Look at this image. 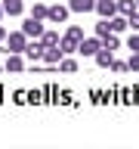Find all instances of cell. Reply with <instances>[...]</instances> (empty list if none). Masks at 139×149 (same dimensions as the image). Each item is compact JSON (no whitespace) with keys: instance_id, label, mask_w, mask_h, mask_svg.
I'll use <instances>...</instances> for the list:
<instances>
[{"instance_id":"1","label":"cell","mask_w":139,"mask_h":149,"mask_svg":"<svg viewBox=\"0 0 139 149\" xmlns=\"http://www.w3.org/2000/svg\"><path fill=\"white\" fill-rule=\"evenodd\" d=\"M81 40H83V25H68V31L59 37V50L62 53H77Z\"/></svg>"},{"instance_id":"2","label":"cell","mask_w":139,"mask_h":149,"mask_svg":"<svg viewBox=\"0 0 139 149\" xmlns=\"http://www.w3.org/2000/svg\"><path fill=\"white\" fill-rule=\"evenodd\" d=\"M25 44H28L25 31H9V34H6V53H22Z\"/></svg>"},{"instance_id":"3","label":"cell","mask_w":139,"mask_h":149,"mask_svg":"<svg viewBox=\"0 0 139 149\" xmlns=\"http://www.w3.org/2000/svg\"><path fill=\"white\" fill-rule=\"evenodd\" d=\"M71 9L62 6V3H53V6H46V22H53V25H62L65 19H68Z\"/></svg>"},{"instance_id":"4","label":"cell","mask_w":139,"mask_h":149,"mask_svg":"<svg viewBox=\"0 0 139 149\" xmlns=\"http://www.w3.org/2000/svg\"><path fill=\"white\" fill-rule=\"evenodd\" d=\"M22 31H25V37H40L43 34V22L34 19V16H28L25 22H22Z\"/></svg>"},{"instance_id":"5","label":"cell","mask_w":139,"mask_h":149,"mask_svg":"<svg viewBox=\"0 0 139 149\" xmlns=\"http://www.w3.org/2000/svg\"><path fill=\"white\" fill-rule=\"evenodd\" d=\"M102 47V40L99 37H83L81 44H77V53L81 56H96V50Z\"/></svg>"},{"instance_id":"6","label":"cell","mask_w":139,"mask_h":149,"mask_svg":"<svg viewBox=\"0 0 139 149\" xmlns=\"http://www.w3.org/2000/svg\"><path fill=\"white\" fill-rule=\"evenodd\" d=\"M6 72L19 74V72H25V59H22V53H6V65H3Z\"/></svg>"},{"instance_id":"7","label":"cell","mask_w":139,"mask_h":149,"mask_svg":"<svg viewBox=\"0 0 139 149\" xmlns=\"http://www.w3.org/2000/svg\"><path fill=\"white\" fill-rule=\"evenodd\" d=\"M93 9H96L102 19H111L114 13H118V3H114V0H96V6H93Z\"/></svg>"},{"instance_id":"8","label":"cell","mask_w":139,"mask_h":149,"mask_svg":"<svg viewBox=\"0 0 139 149\" xmlns=\"http://www.w3.org/2000/svg\"><path fill=\"white\" fill-rule=\"evenodd\" d=\"M22 53H25L31 62H37V59L43 56V44H40V40L34 37V40H28V44H25V50H22Z\"/></svg>"},{"instance_id":"9","label":"cell","mask_w":139,"mask_h":149,"mask_svg":"<svg viewBox=\"0 0 139 149\" xmlns=\"http://www.w3.org/2000/svg\"><path fill=\"white\" fill-rule=\"evenodd\" d=\"M3 16H22L25 13V0H3Z\"/></svg>"},{"instance_id":"10","label":"cell","mask_w":139,"mask_h":149,"mask_svg":"<svg viewBox=\"0 0 139 149\" xmlns=\"http://www.w3.org/2000/svg\"><path fill=\"white\" fill-rule=\"evenodd\" d=\"M93 59H96V65H99V68H108V65H111V59H114V50H108V47H99Z\"/></svg>"},{"instance_id":"11","label":"cell","mask_w":139,"mask_h":149,"mask_svg":"<svg viewBox=\"0 0 139 149\" xmlns=\"http://www.w3.org/2000/svg\"><path fill=\"white\" fill-rule=\"evenodd\" d=\"M62 50H59V44H56V47H43V56H40V59H43V62L46 65H59V59H62Z\"/></svg>"},{"instance_id":"12","label":"cell","mask_w":139,"mask_h":149,"mask_svg":"<svg viewBox=\"0 0 139 149\" xmlns=\"http://www.w3.org/2000/svg\"><path fill=\"white\" fill-rule=\"evenodd\" d=\"M96 0H68V9L71 13H93Z\"/></svg>"},{"instance_id":"13","label":"cell","mask_w":139,"mask_h":149,"mask_svg":"<svg viewBox=\"0 0 139 149\" xmlns=\"http://www.w3.org/2000/svg\"><path fill=\"white\" fill-rule=\"evenodd\" d=\"M108 31H111V34H120V31H127V16H118V13H114V16L108 19Z\"/></svg>"},{"instance_id":"14","label":"cell","mask_w":139,"mask_h":149,"mask_svg":"<svg viewBox=\"0 0 139 149\" xmlns=\"http://www.w3.org/2000/svg\"><path fill=\"white\" fill-rule=\"evenodd\" d=\"M56 68H59V72H65V74H74V72H77V59H71V56H62Z\"/></svg>"},{"instance_id":"15","label":"cell","mask_w":139,"mask_h":149,"mask_svg":"<svg viewBox=\"0 0 139 149\" xmlns=\"http://www.w3.org/2000/svg\"><path fill=\"white\" fill-rule=\"evenodd\" d=\"M31 16L40 19V22H46V3H43V0H34V6H31Z\"/></svg>"},{"instance_id":"16","label":"cell","mask_w":139,"mask_h":149,"mask_svg":"<svg viewBox=\"0 0 139 149\" xmlns=\"http://www.w3.org/2000/svg\"><path fill=\"white\" fill-rule=\"evenodd\" d=\"M40 44H43V47H56V44H59V31H46V28H43Z\"/></svg>"},{"instance_id":"17","label":"cell","mask_w":139,"mask_h":149,"mask_svg":"<svg viewBox=\"0 0 139 149\" xmlns=\"http://www.w3.org/2000/svg\"><path fill=\"white\" fill-rule=\"evenodd\" d=\"M99 40H102V47H108V50H118V47H120V37L111 34V31H108L105 37H99Z\"/></svg>"},{"instance_id":"18","label":"cell","mask_w":139,"mask_h":149,"mask_svg":"<svg viewBox=\"0 0 139 149\" xmlns=\"http://www.w3.org/2000/svg\"><path fill=\"white\" fill-rule=\"evenodd\" d=\"M114 3H118V13H120V16H127V13L136 9V0H114Z\"/></svg>"},{"instance_id":"19","label":"cell","mask_w":139,"mask_h":149,"mask_svg":"<svg viewBox=\"0 0 139 149\" xmlns=\"http://www.w3.org/2000/svg\"><path fill=\"white\" fill-rule=\"evenodd\" d=\"M127 28H133V31H139V9H133V13H127Z\"/></svg>"},{"instance_id":"20","label":"cell","mask_w":139,"mask_h":149,"mask_svg":"<svg viewBox=\"0 0 139 149\" xmlns=\"http://www.w3.org/2000/svg\"><path fill=\"white\" fill-rule=\"evenodd\" d=\"M108 68H111L114 74H124V72H130V68H127V62H120V59H111V65H108Z\"/></svg>"},{"instance_id":"21","label":"cell","mask_w":139,"mask_h":149,"mask_svg":"<svg viewBox=\"0 0 139 149\" xmlns=\"http://www.w3.org/2000/svg\"><path fill=\"white\" fill-rule=\"evenodd\" d=\"M108 34V19H99L96 22V37H105Z\"/></svg>"},{"instance_id":"22","label":"cell","mask_w":139,"mask_h":149,"mask_svg":"<svg viewBox=\"0 0 139 149\" xmlns=\"http://www.w3.org/2000/svg\"><path fill=\"white\" fill-rule=\"evenodd\" d=\"M127 68H133V72H139V50H133L127 59Z\"/></svg>"},{"instance_id":"23","label":"cell","mask_w":139,"mask_h":149,"mask_svg":"<svg viewBox=\"0 0 139 149\" xmlns=\"http://www.w3.org/2000/svg\"><path fill=\"white\" fill-rule=\"evenodd\" d=\"M127 47H130V53H133V50H139V31H133V34H130Z\"/></svg>"},{"instance_id":"24","label":"cell","mask_w":139,"mask_h":149,"mask_svg":"<svg viewBox=\"0 0 139 149\" xmlns=\"http://www.w3.org/2000/svg\"><path fill=\"white\" fill-rule=\"evenodd\" d=\"M3 40H6V28L0 25V44H3Z\"/></svg>"},{"instance_id":"25","label":"cell","mask_w":139,"mask_h":149,"mask_svg":"<svg viewBox=\"0 0 139 149\" xmlns=\"http://www.w3.org/2000/svg\"><path fill=\"white\" fill-rule=\"evenodd\" d=\"M0 19H3V6H0Z\"/></svg>"},{"instance_id":"26","label":"cell","mask_w":139,"mask_h":149,"mask_svg":"<svg viewBox=\"0 0 139 149\" xmlns=\"http://www.w3.org/2000/svg\"><path fill=\"white\" fill-rule=\"evenodd\" d=\"M136 9H139V0H136Z\"/></svg>"}]
</instances>
